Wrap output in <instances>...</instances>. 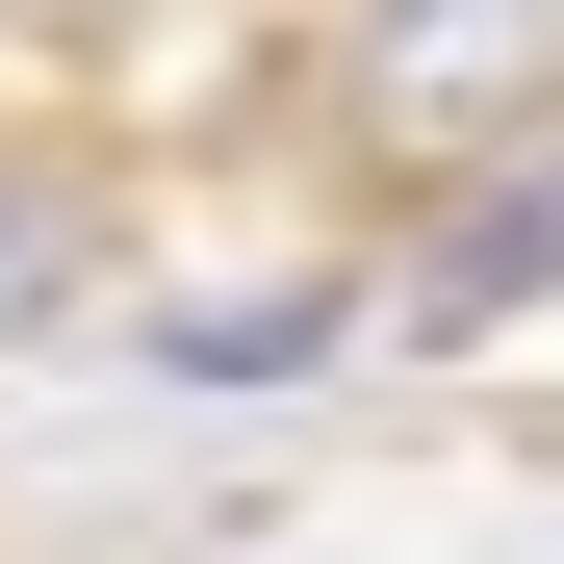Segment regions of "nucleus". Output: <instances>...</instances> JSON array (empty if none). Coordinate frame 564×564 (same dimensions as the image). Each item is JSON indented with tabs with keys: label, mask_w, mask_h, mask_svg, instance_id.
I'll return each instance as SVG.
<instances>
[{
	"label": "nucleus",
	"mask_w": 564,
	"mask_h": 564,
	"mask_svg": "<svg viewBox=\"0 0 564 564\" xmlns=\"http://www.w3.org/2000/svg\"><path fill=\"white\" fill-rule=\"evenodd\" d=\"M77 282H104V180L0 129V359H26V334H77Z\"/></svg>",
	"instance_id": "nucleus-3"
},
{
	"label": "nucleus",
	"mask_w": 564,
	"mask_h": 564,
	"mask_svg": "<svg viewBox=\"0 0 564 564\" xmlns=\"http://www.w3.org/2000/svg\"><path fill=\"white\" fill-rule=\"evenodd\" d=\"M334 129L386 154V180H488L513 129H564V0H359Z\"/></svg>",
	"instance_id": "nucleus-1"
},
{
	"label": "nucleus",
	"mask_w": 564,
	"mask_h": 564,
	"mask_svg": "<svg viewBox=\"0 0 564 564\" xmlns=\"http://www.w3.org/2000/svg\"><path fill=\"white\" fill-rule=\"evenodd\" d=\"M539 282H564V129H513V154L436 206V257L386 282V334H411V359H462V334H513Z\"/></svg>",
	"instance_id": "nucleus-2"
},
{
	"label": "nucleus",
	"mask_w": 564,
	"mask_h": 564,
	"mask_svg": "<svg viewBox=\"0 0 564 564\" xmlns=\"http://www.w3.org/2000/svg\"><path fill=\"white\" fill-rule=\"evenodd\" d=\"M334 334H359V282H231V308H154V386H282Z\"/></svg>",
	"instance_id": "nucleus-4"
}]
</instances>
